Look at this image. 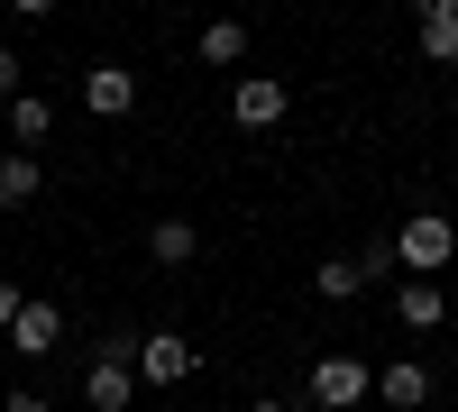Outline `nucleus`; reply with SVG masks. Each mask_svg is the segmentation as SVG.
I'll return each mask as SVG.
<instances>
[{
    "label": "nucleus",
    "mask_w": 458,
    "mask_h": 412,
    "mask_svg": "<svg viewBox=\"0 0 458 412\" xmlns=\"http://www.w3.org/2000/svg\"><path fill=\"white\" fill-rule=\"evenodd\" d=\"M0 412H55V403H47V394H37V385H19V394H10V403H0Z\"/></svg>",
    "instance_id": "a211bd4d"
},
{
    "label": "nucleus",
    "mask_w": 458,
    "mask_h": 412,
    "mask_svg": "<svg viewBox=\"0 0 458 412\" xmlns=\"http://www.w3.org/2000/svg\"><path fill=\"white\" fill-rule=\"evenodd\" d=\"M10 349H19V357H55V349H64V303L28 293V303H19V321H10Z\"/></svg>",
    "instance_id": "39448f33"
},
{
    "label": "nucleus",
    "mask_w": 458,
    "mask_h": 412,
    "mask_svg": "<svg viewBox=\"0 0 458 412\" xmlns=\"http://www.w3.org/2000/svg\"><path fill=\"white\" fill-rule=\"evenodd\" d=\"M284 83H276V73H239V83H229V120H239V129H276L284 120Z\"/></svg>",
    "instance_id": "423d86ee"
},
{
    "label": "nucleus",
    "mask_w": 458,
    "mask_h": 412,
    "mask_svg": "<svg viewBox=\"0 0 458 412\" xmlns=\"http://www.w3.org/2000/svg\"><path fill=\"white\" fill-rule=\"evenodd\" d=\"M394 321H403V330H440V321H449V293H440L431 275H403V284H394Z\"/></svg>",
    "instance_id": "1a4fd4ad"
},
{
    "label": "nucleus",
    "mask_w": 458,
    "mask_h": 412,
    "mask_svg": "<svg viewBox=\"0 0 458 412\" xmlns=\"http://www.w3.org/2000/svg\"><path fill=\"white\" fill-rule=\"evenodd\" d=\"M37 193H47V165L19 156V147H0V211H28Z\"/></svg>",
    "instance_id": "9d476101"
},
{
    "label": "nucleus",
    "mask_w": 458,
    "mask_h": 412,
    "mask_svg": "<svg viewBox=\"0 0 458 412\" xmlns=\"http://www.w3.org/2000/svg\"><path fill=\"white\" fill-rule=\"evenodd\" d=\"M193 340H183V330H147V340H138V385H183V376H193Z\"/></svg>",
    "instance_id": "20e7f679"
},
{
    "label": "nucleus",
    "mask_w": 458,
    "mask_h": 412,
    "mask_svg": "<svg viewBox=\"0 0 458 412\" xmlns=\"http://www.w3.org/2000/svg\"><path fill=\"white\" fill-rule=\"evenodd\" d=\"M10 101H19V55L0 46V110H10Z\"/></svg>",
    "instance_id": "f3484780"
},
{
    "label": "nucleus",
    "mask_w": 458,
    "mask_h": 412,
    "mask_svg": "<svg viewBox=\"0 0 458 412\" xmlns=\"http://www.w3.org/2000/svg\"><path fill=\"white\" fill-rule=\"evenodd\" d=\"M47 129H55V101H47V92H19V101H10V147L28 156V147L47 138Z\"/></svg>",
    "instance_id": "ddd939ff"
},
{
    "label": "nucleus",
    "mask_w": 458,
    "mask_h": 412,
    "mask_svg": "<svg viewBox=\"0 0 458 412\" xmlns=\"http://www.w3.org/2000/svg\"><path fill=\"white\" fill-rule=\"evenodd\" d=\"M376 394H386V412H422V403H431V366H422V357L376 366Z\"/></svg>",
    "instance_id": "6e6552de"
},
{
    "label": "nucleus",
    "mask_w": 458,
    "mask_h": 412,
    "mask_svg": "<svg viewBox=\"0 0 458 412\" xmlns=\"http://www.w3.org/2000/svg\"><path fill=\"white\" fill-rule=\"evenodd\" d=\"M0 138H10V110H0Z\"/></svg>",
    "instance_id": "412c9836"
},
{
    "label": "nucleus",
    "mask_w": 458,
    "mask_h": 412,
    "mask_svg": "<svg viewBox=\"0 0 458 412\" xmlns=\"http://www.w3.org/2000/svg\"><path fill=\"white\" fill-rule=\"evenodd\" d=\"M367 394H376V366H367V357H339V349L312 357V385H302V403H312V412H358Z\"/></svg>",
    "instance_id": "f03ea898"
},
{
    "label": "nucleus",
    "mask_w": 458,
    "mask_h": 412,
    "mask_svg": "<svg viewBox=\"0 0 458 412\" xmlns=\"http://www.w3.org/2000/svg\"><path fill=\"white\" fill-rule=\"evenodd\" d=\"M248 412H293V403H284V394H257V403H248Z\"/></svg>",
    "instance_id": "aec40b11"
},
{
    "label": "nucleus",
    "mask_w": 458,
    "mask_h": 412,
    "mask_svg": "<svg viewBox=\"0 0 458 412\" xmlns=\"http://www.w3.org/2000/svg\"><path fill=\"white\" fill-rule=\"evenodd\" d=\"M147 256H157V266H193L202 230H193V220H157V230H147Z\"/></svg>",
    "instance_id": "f8f14e48"
},
{
    "label": "nucleus",
    "mask_w": 458,
    "mask_h": 412,
    "mask_svg": "<svg viewBox=\"0 0 458 412\" xmlns=\"http://www.w3.org/2000/svg\"><path fill=\"white\" fill-rule=\"evenodd\" d=\"M129 394H138V330H110L92 349V366H83V403L92 412H129Z\"/></svg>",
    "instance_id": "f257e3e1"
},
{
    "label": "nucleus",
    "mask_w": 458,
    "mask_h": 412,
    "mask_svg": "<svg viewBox=\"0 0 458 412\" xmlns=\"http://www.w3.org/2000/svg\"><path fill=\"white\" fill-rule=\"evenodd\" d=\"M386 275H403V256H394V230H376L358 248V284H386Z\"/></svg>",
    "instance_id": "dca6fc26"
},
{
    "label": "nucleus",
    "mask_w": 458,
    "mask_h": 412,
    "mask_svg": "<svg viewBox=\"0 0 458 412\" xmlns=\"http://www.w3.org/2000/svg\"><path fill=\"white\" fill-rule=\"evenodd\" d=\"M394 256H403V275H431V284H440V266L458 256V220H440V211H412L403 230H394Z\"/></svg>",
    "instance_id": "7ed1b4c3"
},
{
    "label": "nucleus",
    "mask_w": 458,
    "mask_h": 412,
    "mask_svg": "<svg viewBox=\"0 0 458 412\" xmlns=\"http://www.w3.org/2000/svg\"><path fill=\"white\" fill-rule=\"evenodd\" d=\"M19 303H28V293H19V284H0V340H10V321H19Z\"/></svg>",
    "instance_id": "6ab92c4d"
},
{
    "label": "nucleus",
    "mask_w": 458,
    "mask_h": 412,
    "mask_svg": "<svg viewBox=\"0 0 458 412\" xmlns=\"http://www.w3.org/2000/svg\"><path fill=\"white\" fill-rule=\"evenodd\" d=\"M83 110H92V120H129V110H138V73L129 64H92L83 73Z\"/></svg>",
    "instance_id": "0eeeda50"
},
{
    "label": "nucleus",
    "mask_w": 458,
    "mask_h": 412,
    "mask_svg": "<svg viewBox=\"0 0 458 412\" xmlns=\"http://www.w3.org/2000/svg\"><path fill=\"white\" fill-rule=\"evenodd\" d=\"M312 293H321V303H358V256H321V266H312Z\"/></svg>",
    "instance_id": "4468645a"
},
{
    "label": "nucleus",
    "mask_w": 458,
    "mask_h": 412,
    "mask_svg": "<svg viewBox=\"0 0 458 412\" xmlns=\"http://www.w3.org/2000/svg\"><path fill=\"white\" fill-rule=\"evenodd\" d=\"M412 28H422V55H431V64H458V0H422V19H412Z\"/></svg>",
    "instance_id": "9b49d317"
},
{
    "label": "nucleus",
    "mask_w": 458,
    "mask_h": 412,
    "mask_svg": "<svg viewBox=\"0 0 458 412\" xmlns=\"http://www.w3.org/2000/svg\"><path fill=\"white\" fill-rule=\"evenodd\" d=\"M202 64H248V28L239 19H211L202 28Z\"/></svg>",
    "instance_id": "2eb2a0df"
}]
</instances>
